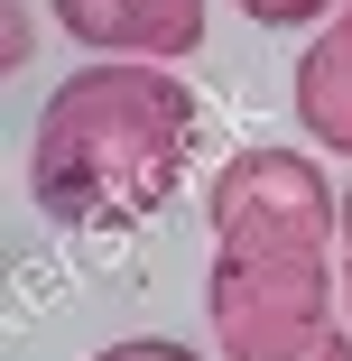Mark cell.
Segmentation results:
<instances>
[{
  "label": "cell",
  "mask_w": 352,
  "mask_h": 361,
  "mask_svg": "<svg viewBox=\"0 0 352 361\" xmlns=\"http://www.w3.org/2000/svg\"><path fill=\"white\" fill-rule=\"evenodd\" d=\"M204 111L176 65L102 56L65 75L28 130V204L65 232H130L186 185Z\"/></svg>",
  "instance_id": "cell-1"
},
{
  "label": "cell",
  "mask_w": 352,
  "mask_h": 361,
  "mask_svg": "<svg viewBox=\"0 0 352 361\" xmlns=\"http://www.w3.org/2000/svg\"><path fill=\"white\" fill-rule=\"evenodd\" d=\"M28 37H37V28H28V10L0 19V47H10V65H28Z\"/></svg>",
  "instance_id": "cell-8"
},
{
  "label": "cell",
  "mask_w": 352,
  "mask_h": 361,
  "mask_svg": "<svg viewBox=\"0 0 352 361\" xmlns=\"http://www.w3.org/2000/svg\"><path fill=\"white\" fill-rule=\"evenodd\" d=\"M47 19L93 56H139V65H176L204 47V0H47Z\"/></svg>",
  "instance_id": "cell-4"
},
{
  "label": "cell",
  "mask_w": 352,
  "mask_h": 361,
  "mask_svg": "<svg viewBox=\"0 0 352 361\" xmlns=\"http://www.w3.org/2000/svg\"><path fill=\"white\" fill-rule=\"evenodd\" d=\"M334 250H343V315H352V195H343V241Z\"/></svg>",
  "instance_id": "cell-9"
},
{
  "label": "cell",
  "mask_w": 352,
  "mask_h": 361,
  "mask_svg": "<svg viewBox=\"0 0 352 361\" xmlns=\"http://www.w3.org/2000/svg\"><path fill=\"white\" fill-rule=\"evenodd\" d=\"M297 361H352V334H343V324H334V334H324V343H315V352H297Z\"/></svg>",
  "instance_id": "cell-10"
},
{
  "label": "cell",
  "mask_w": 352,
  "mask_h": 361,
  "mask_svg": "<svg viewBox=\"0 0 352 361\" xmlns=\"http://www.w3.org/2000/svg\"><path fill=\"white\" fill-rule=\"evenodd\" d=\"M93 361H195L186 343H158V334H130V343H111V352H93Z\"/></svg>",
  "instance_id": "cell-7"
},
{
  "label": "cell",
  "mask_w": 352,
  "mask_h": 361,
  "mask_svg": "<svg viewBox=\"0 0 352 361\" xmlns=\"http://www.w3.org/2000/svg\"><path fill=\"white\" fill-rule=\"evenodd\" d=\"M297 130L315 139V149L352 158V0L306 37L297 56Z\"/></svg>",
  "instance_id": "cell-5"
},
{
  "label": "cell",
  "mask_w": 352,
  "mask_h": 361,
  "mask_svg": "<svg viewBox=\"0 0 352 361\" xmlns=\"http://www.w3.org/2000/svg\"><path fill=\"white\" fill-rule=\"evenodd\" d=\"M343 241V195L306 149H241L214 176V250L241 259H324Z\"/></svg>",
  "instance_id": "cell-3"
},
{
  "label": "cell",
  "mask_w": 352,
  "mask_h": 361,
  "mask_svg": "<svg viewBox=\"0 0 352 361\" xmlns=\"http://www.w3.org/2000/svg\"><path fill=\"white\" fill-rule=\"evenodd\" d=\"M241 19H260V28H324L343 0H232Z\"/></svg>",
  "instance_id": "cell-6"
},
{
  "label": "cell",
  "mask_w": 352,
  "mask_h": 361,
  "mask_svg": "<svg viewBox=\"0 0 352 361\" xmlns=\"http://www.w3.org/2000/svg\"><path fill=\"white\" fill-rule=\"evenodd\" d=\"M343 306V269L324 259H241L214 250L204 269V315H214V343L232 361H297L334 334Z\"/></svg>",
  "instance_id": "cell-2"
}]
</instances>
